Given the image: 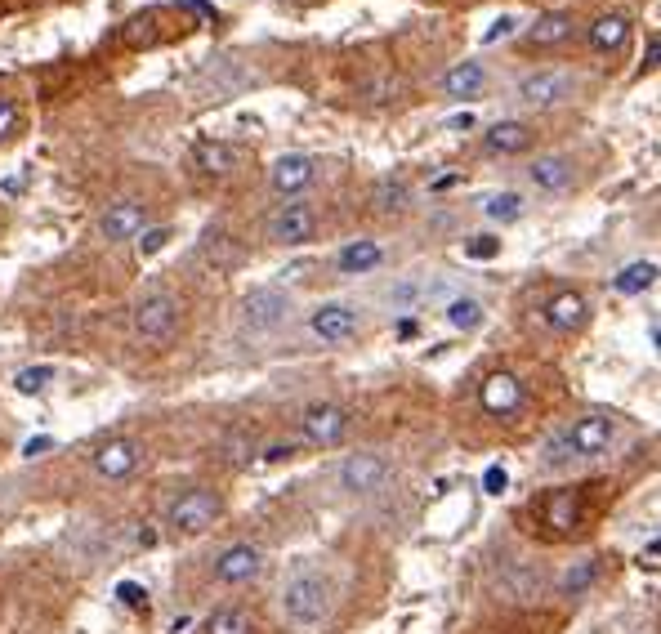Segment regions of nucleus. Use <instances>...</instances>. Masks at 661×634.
I'll list each match as a JSON object with an SVG mask.
<instances>
[{
    "mask_svg": "<svg viewBox=\"0 0 661 634\" xmlns=\"http://www.w3.org/2000/svg\"><path fill=\"white\" fill-rule=\"evenodd\" d=\"M443 188H456V175H438L434 179V192H443Z\"/></svg>",
    "mask_w": 661,
    "mask_h": 634,
    "instance_id": "obj_44",
    "label": "nucleus"
},
{
    "mask_svg": "<svg viewBox=\"0 0 661 634\" xmlns=\"http://www.w3.org/2000/svg\"><path fill=\"white\" fill-rule=\"evenodd\" d=\"M528 179L541 192H550V197H559V192L572 188V179H577V166H572V157H536L528 166Z\"/></svg>",
    "mask_w": 661,
    "mask_h": 634,
    "instance_id": "obj_19",
    "label": "nucleus"
},
{
    "mask_svg": "<svg viewBox=\"0 0 661 634\" xmlns=\"http://www.w3.org/2000/svg\"><path fill=\"white\" fill-rule=\"evenodd\" d=\"M201 634H255V617L242 603H224V608H215L201 621Z\"/></svg>",
    "mask_w": 661,
    "mask_h": 634,
    "instance_id": "obj_24",
    "label": "nucleus"
},
{
    "mask_svg": "<svg viewBox=\"0 0 661 634\" xmlns=\"http://www.w3.org/2000/svg\"><path fill=\"white\" fill-rule=\"evenodd\" d=\"M416 335H420V322H416V317H402V322H398V340H416Z\"/></svg>",
    "mask_w": 661,
    "mask_h": 634,
    "instance_id": "obj_41",
    "label": "nucleus"
},
{
    "mask_svg": "<svg viewBox=\"0 0 661 634\" xmlns=\"http://www.w3.org/2000/svg\"><path fill=\"white\" fill-rule=\"evenodd\" d=\"M528 143H532V130L523 121H496V126L483 130V148L492 157H519V152H528Z\"/></svg>",
    "mask_w": 661,
    "mask_h": 634,
    "instance_id": "obj_20",
    "label": "nucleus"
},
{
    "mask_svg": "<svg viewBox=\"0 0 661 634\" xmlns=\"http://www.w3.org/2000/svg\"><path fill=\"white\" fill-rule=\"evenodd\" d=\"M572 94V76L568 72H532L519 81V99L528 108H554Z\"/></svg>",
    "mask_w": 661,
    "mask_h": 634,
    "instance_id": "obj_15",
    "label": "nucleus"
},
{
    "mask_svg": "<svg viewBox=\"0 0 661 634\" xmlns=\"http://www.w3.org/2000/svg\"><path fill=\"white\" fill-rule=\"evenodd\" d=\"M309 331L318 335L322 344H349L353 335L362 331V313L344 300H331V304H318L309 313Z\"/></svg>",
    "mask_w": 661,
    "mask_h": 634,
    "instance_id": "obj_11",
    "label": "nucleus"
},
{
    "mask_svg": "<svg viewBox=\"0 0 661 634\" xmlns=\"http://www.w3.org/2000/svg\"><path fill=\"white\" fill-rule=\"evenodd\" d=\"M117 599H121V603H130V608H139V603H143V585L121 581V585H117Z\"/></svg>",
    "mask_w": 661,
    "mask_h": 634,
    "instance_id": "obj_37",
    "label": "nucleus"
},
{
    "mask_svg": "<svg viewBox=\"0 0 661 634\" xmlns=\"http://www.w3.org/2000/svg\"><path fill=\"white\" fill-rule=\"evenodd\" d=\"M286 317H291V295H286V291H273V286H264V291H251V295L242 300V309H237V322H242V331H251V335L277 331Z\"/></svg>",
    "mask_w": 661,
    "mask_h": 634,
    "instance_id": "obj_7",
    "label": "nucleus"
},
{
    "mask_svg": "<svg viewBox=\"0 0 661 634\" xmlns=\"http://www.w3.org/2000/svg\"><path fill=\"white\" fill-rule=\"evenodd\" d=\"M595 585H599V559H581V563H572V568L559 576V594H563L568 603L586 599Z\"/></svg>",
    "mask_w": 661,
    "mask_h": 634,
    "instance_id": "obj_25",
    "label": "nucleus"
},
{
    "mask_svg": "<svg viewBox=\"0 0 661 634\" xmlns=\"http://www.w3.org/2000/svg\"><path fill=\"white\" fill-rule=\"evenodd\" d=\"M657 277H661V268L653 259H635V264H626L617 277H612V286H617V295H644Z\"/></svg>",
    "mask_w": 661,
    "mask_h": 634,
    "instance_id": "obj_26",
    "label": "nucleus"
},
{
    "mask_svg": "<svg viewBox=\"0 0 661 634\" xmlns=\"http://www.w3.org/2000/svg\"><path fill=\"white\" fill-rule=\"evenodd\" d=\"M291 443H273V447H264V460H286V456H291Z\"/></svg>",
    "mask_w": 661,
    "mask_h": 634,
    "instance_id": "obj_42",
    "label": "nucleus"
},
{
    "mask_svg": "<svg viewBox=\"0 0 661 634\" xmlns=\"http://www.w3.org/2000/svg\"><path fill=\"white\" fill-rule=\"evenodd\" d=\"M630 41V14H603L590 23V50L599 54H617Z\"/></svg>",
    "mask_w": 661,
    "mask_h": 634,
    "instance_id": "obj_22",
    "label": "nucleus"
},
{
    "mask_svg": "<svg viewBox=\"0 0 661 634\" xmlns=\"http://www.w3.org/2000/svg\"><path fill=\"white\" fill-rule=\"evenodd\" d=\"M572 36V14L554 9V14H541L536 23L528 27V45L532 50H550V45H563Z\"/></svg>",
    "mask_w": 661,
    "mask_h": 634,
    "instance_id": "obj_23",
    "label": "nucleus"
},
{
    "mask_svg": "<svg viewBox=\"0 0 661 634\" xmlns=\"http://www.w3.org/2000/svg\"><path fill=\"white\" fill-rule=\"evenodd\" d=\"M179 9H193L197 18H206V23H215V9H210V0H175Z\"/></svg>",
    "mask_w": 661,
    "mask_h": 634,
    "instance_id": "obj_38",
    "label": "nucleus"
},
{
    "mask_svg": "<svg viewBox=\"0 0 661 634\" xmlns=\"http://www.w3.org/2000/svg\"><path fill=\"white\" fill-rule=\"evenodd\" d=\"M99 233L108 237V242H130V237H143V233H148V206L134 201V197L112 201V206L103 210V219H99Z\"/></svg>",
    "mask_w": 661,
    "mask_h": 634,
    "instance_id": "obj_13",
    "label": "nucleus"
},
{
    "mask_svg": "<svg viewBox=\"0 0 661 634\" xmlns=\"http://www.w3.org/2000/svg\"><path fill=\"white\" fill-rule=\"evenodd\" d=\"M510 32H514V18H496V23H492V32H487L483 41L492 45V41H501V36H510Z\"/></svg>",
    "mask_w": 661,
    "mask_h": 634,
    "instance_id": "obj_40",
    "label": "nucleus"
},
{
    "mask_svg": "<svg viewBox=\"0 0 661 634\" xmlns=\"http://www.w3.org/2000/svg\"><path fill=\"white\" fill-rule=\"evenodd\" d=\"M371 206H376V215H402V210L411 206V188L394 175L380 179V184L371 188Z\"/></svg>",
    "mask_w": 661,
    "mask_h": 634,
    "instance_id": "obj_27",
    "label": "nucleus"
},
{
    "mask_svg": "<svg viewBox=\"0 0 661 634\" xmlns=\"http://www.w3.org/2000/svg\"><path fill=\"white\" fill-rule=\"evenodd\" d=\"M563 438H568V447H572V456L577 460H595L617 443V425H612L603 411H590V416H581Z\"/></svg>",
    "mask_w": 661,
    "mask_h": 634,
    "instance_id": "obj_12",
    "label": "nucleus"
},
{
    "mask_svg": "<svg viewBox=\"0 0 661 634\" xmlns=\"http://www.w3.org/2000/svg\"><path fill=\"white\" fill-rule=\"evenodd\" d=\"M550 518H554L559 527H568V523H572V492H563L559 501H550Z\"/></svg>",
    "mask_w": 661,
    "mask_h": 634,
    "instance_id": "obj_34",
    "label": "nucleus"
},
{
    "mask_svg": "<svg viewBox=\"0 0 661 634\" xmlns=\"http://www.w3.org/2000/svg\"><path fill=\"white\" fill-rule=\"evenodd\" d=\"M465 255L469 259H496L501 255V237H492V233L474 237V242H465Z\"/></svg>",
    "mask_w": 661,
    "mask_h": 634,
    "instance_id": "obj_32",
    "label": "nucleus"
},
{
    "mask_svg": "<svg viewBox=\"0 0 661 634\" xmlns=\"http://www.w3.org/2000/svg\"><path fill=\"white\" fill-rule=\"evenodd\" d=\"M50 447H54V438H27V443H23V456L36 460V456H45Z\"/></svg>",
    "mask_w": 661,
    "mask_h": 634,
    "instance_id": "obj_39",
    "label": "nucleus"
},
{
    "mask_svg": "<svg viewBox=\"0 0 661 634\" xmlns=\"http://www.w3.org/2000/svg\"><path fill=\"white\" fill-rule=\"evenodd\" d=\"M648 559H661V541H657V545H648Z\"/></svg>",
    "mask_w": 661,
    "mask_h": 634,
    "instance_id": "obj_46",
    "label": "nucleus"
},
{
    "mask_svg": "<svg viewBox=\"0 0 661 634\" xmlns=\"http://www.w3.org/2000/svg\"><path fill=\"white\" fill-rule=\"evenodd\" d=\"M219 514H224L219 492H210V487H188V492L166 509V523H170V532H179V536H197V532H206V527H215Z\"/></svg>",
    "mask_w": 661,
    "mask_h": 634,
    "instance_id": "obj_3",
    "label": "nucleus"
},
{
    "mask_svg": "<svg viewBox=\"0 0 661 634\" xmlns=\"http://www.w3.org/2000/svg\"><path fill=\"white\" fill-rule=\"evenodd\" d=\"M483 411H492V416H510V411H519L523 402V380L514 376V371H496V376L483 380Z\"/></svg>",
    "mask_w": 661,
    "mask_h": 634,
    "instance_id": "obj_17",
    "label": "nucleus"
},
{
    "mask_svg": "<svg viewBox=\"0 0 661 634\" xmlns=\"http://www.w3.org/2000/svg\"><path fill=\"white\" fill-rule=\"evenodd\" d=\"M545 322L563 335L581 331V326L590 322V300L581 291H554L550 300H545Z\"/></svg>",
    "mask_w": 661,
    "mask_h": 634,
    "instance_id": "obj_16",
    "label": "nucleus"
},
{
    "mask_svg": "<svg viewBox=\"0 0 661 634\" xmlns=\"http://www.w3.org/2000/svg\"><path fill=\"white\" fill-rule=\"evenodd\" d=\"M545 568L541 563H532L528 554H519V559H505L501 568H496V590L505 594V599L514 603H536L545 599Z\"/></svg>",
    "mask_w": 661,
    "mask_h": 634,
    "instance_id": "obj_9",
    "label": "nucleus"
},
{
    "mask_svg": "<svg viewBox=\"0 0 661 634\" xmlns=\"http://www.w3.org/2000/svg\"><path fill=\"white\" fill-rule=\"evenodd\" d=\"M300 434L309 447H340L349 438V411L340 402H309L300 411Z\"/></svg>",
    "mask_w": 661,
    "mask_h": 634,
    "instance_id": "obj_6",
    "label": "nucleus"
},
{
    "mask_svg": "<svg viewBox=\"0 0 661 634\" xmlns=\"http://www.w3.org/2000/svg\"><path fill=\"white\" fill-rule=\"evenodd\" d=\"M340 492L349 496H376L389 487V478H394V465H389L385 451H349V456L340 460Z\"/></svg>",
    "mask_w": 661,
    "mask_h": 634,
    "instance_id": "obj_2",
    "label": "nucleus"
},
{
    "mask_svg": "<svg viewBox=\"0 0 661 634\" xmlns=\"http://www.w3.org/2000/svg\"><path fill=\"white\" fill-rule=\"evenodd\" d=\"M193 157H197V166L206 170V175H215V179H224V175H233L237 170V148H228V143H201Z\"/></svg>",
    "mask_w": 661,
    "mask_h": 634,
    "instance_id": "obj_28",
    "label": "nucleus"
},
{
    "mask_svg": "<svg viewBox=\"0 0 661 634\" xmlns=\"http://www.w3.org/2000/svg\"><path fill=\"white\" fill-rule=\"evenodd\" d=\"M505 483H510V478H505V469H501V465H492V469H487V474H483L487 496H501V492H505Z\"/></svg>",
    "mask_w": 661,
    "mask_h": 634,
    "instance_id": "obj_36",
    "label": "nucleus"
},
{
    "mask_svg": "<svg viewBox=\"0 0 661 634\" xmlns=\"http://www.w3.org/2000/svg\"><path fill=\"white\" fill-rule=\"evenodd\" d=\"M50 384H54V367H45V362L41 367H23L14 376V389L23 393V398H36V393H45Z\"/></svg>",
    "mask_w": 661,
    "mask_h": 634,
    "instance_id": "obj_31",
    "label": "nucleus"
},
{
    "mask_svg": "<svg viewBox=\"0 0 661 634\" xmlns=\"http://www.w3.org/2000/svg\"><path fill=\"white\" fill-rule=\"evenodd\" d=\"M483 85H487V67L478 63V59H465V63L447 67L443 81H438V90H443L447 99H478V94H483Z\"/></svg>",
    "mask_w": 661,
    "mask_h": 634,
    "instance_id": "obj_18",
    "label": "nucleus"
},
{
    "mask_svg": "<svg viewBox=\"0 0 661 634\" xmlns=\"http://www.w3.org/2000/svg\"><path fill=\"white\" fill-rule=\"evenodd\" d=\"M14 126H18V108L9 99H0V139H9L14 134Z\"/></svg>",
    "mask_w": 661,
    "mask_h": 634,
    "instance_id": "obj_35",
    "label": "nucleus"
},
{
    "mask_svg": "<svg viewBox=\"0 0 661 634\" xmlns=\"http://www.w3.org/2000/svg\"><path fill=\"white\" fill-rule=\"evenodd\" d=\"M264 563L268 559H264V550L255 541H233L210 559V572H215L219 585H251L255 576L264 572Z\"/></svg>",
    "mask_w": 661,
    "mask_h": 634,
    "instance_id": "obj_8",
    "label": "nucleus"
},
{
    "mask_svg": "<svg viewBox=\"0 0 661 634\" xmlns=\"http://www.w3.org/2000/svg\"><path fill=\"white\" fill-rule=\"evenodd\" d=\"M264 237L273 246H304L318 237V210L309 201H282L273 215L264 219Z\"/></svg>",
    "mask_w": 661,
    "mask_h": 634,
    "instance_id": "obj_5",
    "label": "nucleus"
},
{
    "mask_svg": "<svg viewBox=\"0 0 661 634\" xmlns=\"http://www.w3.org/2000/svg\"><path fill=\"white\" fill-rule=\"evenodd\" d=\"M139 465H143V447L134 438H108V443L90 451V469L99 478H108V483H126V478L139 474Z\"/></svg>",
    "mask_w": 661,
    "mask_h": 634,
    "instance_id": "obj_10",
    "label": "nucleus"
},
{
    "mask_svg": "<svg viewBox=\"0 0 661 634\" xmlns=\"http://www.w3.org/2000/svg\"><path fill=\"white\" fill-rule=\"evenodd\" d=\"M483 210H487V219H496V224H514V219H523L528 201H523V192H496Z\"/></svg>",
    "mask_w": 661,
    "mask_h": 634,
    "instance_id": "obj_30",
    "label": "nucleus"
},
{
    "mask_svg": "<svg viewBox=\"0 0 661 634\" xmlns=\"http://www.w3.org/2000/svg\"><path fill=\"white\" fill-rule=\"evenodd\" d=\"M447 326H456V331H474V326H483V304L474 300V295H456L452 304L443 309Z\"/></svg>",
    "mask_w": 661,
    "mask_h": 634,
    "instance_id": "obj_29",
    "label": "nucleus"
},
{
    "mask_svg": "<svg viewBox=\"0 0 661 634\" xmlns=\"http://www.w3.org/2000/svg\"><path fill=\"white\" fill-rule=\"evenodd\" d=\"M331 603H335V585H331V576H322V572H295L291 581L282 585V617L291 621L295 630L322 626V621L331 617Z\"/></svg>",
    "mask_w": 661,
    "mask_h": 634,
    "instance_id": "obj_1",
    "label": "nucleus"
},
{
    "mask_svg": "<svg viewBox=\"0 0 661 634\" xmlns=\"http://www.w3.org/2000/svg\"><path fill=\"white\" fill-rule=\"evenodd\" d=\"M657 63H661V41L648 45V67H657Z\"/></svg>",
    "mask_w": 661,
    "mask_h": 634,
    "instance_id": "obj_45",
    "label": "nucleus"
},
{
    "mask_svg": "<svg viewBox=\"0 0 661 634\" xmlns=\"http://www.w3.org/2000/svg\"><path fill=\"white\" fill-rule=\"evenodd\" d=\"M313 179H318V161L304 157V152H286V157H277L268 166V184H273V192H282V197H300Z\"/></svg>",
    "mask_w": 661,
    "mask_h": 634,
    "instance_id": "obj_14",
    "label": "nucleus"
},
{
    "mask_svg": "<svg viewBox=\"0 0 661 634\" xmlns=\"http://www.w3.org/2000/svg\"><path fill=\"white\" fill-rule=\"evenodd\" d=\"M474 126V117H469V112H461V117H452V130H469Z\"/></svg>",
    "mask_w": 661,
    "mask_h": 634,
    "instance_id": "obj_43",
    "label": "nucleus"
},
{
    "mask_svg": "<svg viewBox=\"0 0 661 634\" xmlns=\"http://www.w3.org/2000/svg\"><path fill=\"white\" fill-rule=\"evenodd\" d=\"M170 228H148V233L139 237V255H157V251H166V242H170Z\"/></svg>",
    "mask_w": 661,
    "mask_h": 634,
    "instance_id": "obj_33",
    "label": "nucleus"
},
{
    "mask_svg": "<svg viewBox=\"0 0 661 634\" xmlns=\"http://www.w3.org/2000/svg\"><path fill=\"white\" fill-rule=\"evenodd\" d=\"M179 331V300L166 291L148 295V300L134 304V335H139L143 344H152V349H161V344H170Z\"/></svg>",
    "mask_w": 661,
    "mask_h": 634,
    "instance_id": "obj_4",
    "label": "nucleus"
},
{
    "mask_svg": "<svg viewBox=\"0 0 661 634\" xmlns=\"http://www.w3.org/2000/svg\"><path fill=\"white\" fill-rule=\"evenodd\" d=\"M653 344H657V353H661V331H653Z\"/></svg>",
    "mask_w": 661,
    "mask_h": 634,
    "instance_id": "obj_47",
    "label": "nucleus"
},
{
    "mask_svg": "<svg viewBox=\"0 0 661 634\" xmlns=\"http://www.w3.org/2000/svg\"><path fill=\"white\" fill-rule=\"evenodd\" d=\"M380 259H385V246L371 242V237H353L349 246H340L335 268H340V273H349V277H358V273H376Z\"/></svg>",
    "mask_w": 661,
    "mask_h": 634,
    "instance_id": "obj_21",
    "label": "nucleus"
}]
</instances>
